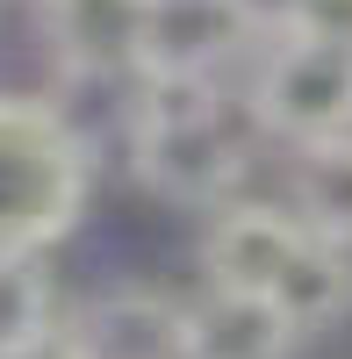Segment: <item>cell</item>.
<instances>
[{"mask_svg":"<svg viewBox=\"0 0 352 359\" xmlns=\"http://www.w3.org/2000/svg\"><path fill=\"white\" fill-rule=\"evenodd\" d=\"M94 194V137L36 94H0V252L43 259Z\"/></svg>","mask_w":352,"mask_h":359,"instance_id":"6da1fadb","label":"cell"},{"mask_svg":"<svg viewBox=\"0 0 352 359\" xmlns=\"http://www.w3.org/2000/svg\"><path fill=\"white\" fill-rule=\"evenodd\" d=\"M130 165L158 201L209 208V216L238 201L245 137L230 130L223 79H137Z\"/></svg>","mask_w":352,"mask_h":359,"instance_id":"7a4b0ae2","label":"cell"},{"mask_svg":"<svg viewBox=\"0 0 352 359\" xmlns=\"http://www.w3.org/2000/svg\"><path fill=\"white\" fill-rule=\"evenodd\" d=\"M252 123L280 144H331L352 137V50L309 43V36H273L252 72Z\"/></svg>","mask_w":352,"mask_h":359,"instance_id":"3957f363","label":"cell"},{"mask_svg":"<svg viewBox=\"0 0 352 359\" xmlns=\"http://www.w3.org/2000/svg\"><path fill=\"white\" fill-rule=\"evenodd\" d=\"M266 22L252 0H151L144 36V79H216L230 57L266 50Z\"/></svg>","mask_w":352,"mask_h":359,"instance_id":"277c9868","label":"cell"},{"mask_svg":"<svg viewBox=\"0 0 352 359\" xmlns=\"http://www.w3.org/2000/svg\"><path fill=\"white\" fill-rule=\"evenodd\" d=\"M309 223L287 201H230L209 216L201 230V266H209V287H245V294H273L287 280V266L302 259Z\"/></svg>","mask_w":352,"mask_h":359,"instance_id":"5b68a950","label":"cell"},{"mask_svg":"<svg viewBox=\"0 0 352 359\" xmlns=\"http://www.w3.org/2000/svg\"><path fill=\"white\" fill-rule=\"evenodd\" d=\"M43 36L65 79H144L151 0H50Z\"/></svg>","mask_w":352,"mask_h":359,"instance_id":"8992f818","label":"cell"},{"mask_svg":"<svg viewBox=\"0 0 352 359\" xmlns=\"http://www.w3.org/2000/svg\"><path fill=\"white\" fill-rule=\"evenodd\" d=\"M72 338L86 359H187V302L158 287H101L79 302Z\"/></svg>","mask_w":352,"mask_h":359,"instance_id":"52a82bcc","label":"cell"},{"mask_svg":"<svg viewBox=\"0 0 352 359\" xmlns=\"http://www.w3.org/2000/svg\"><path fill=\"white\" fill-rule=\"evenodd\" d=\"M295 323L273 294L245 287H201L187 302V359H287L295 352Z\"/></svg>","mask_w":352,"mask_h":359,"instance_id":"ba28073f","label":"cell"},{"mask_svg":"<svg viewBox=\"0 0 352 359\" xmlns=\"http://www.w3.org/2000/svg\"><path fill=\"white\" fill-rule=\"evenodd\" d=\"M287 208L324 237V245L352 252V137L331 144H302L287 165Z\"/></svg>","mask_w":352,"mask_h":359,"instance_id":"9c48e42d","label":"cell"},{"mask_svg":"<svg viewBox=\"0 0 352 359\" xmlns=\"http://www.w3.org/2000/svg\"><path fill=\"white\" fill-rule=\"evenodd\" d=\"M273 302L287 309L295 331H324L352 309V252L345 245H324V237H309L302 259L287 266V280L273 287Z\"/></svg>","mask_w":352,"mask_h":359,"instance_id":"30bf717a","label":"cell"},{"mask_svg":"<svg viewBox=\"0 0 352 359\" xmlns=\"http://www.w3.org/2000/svg\"><path fill=\"white\" fill-rule=\"evenodd\" d=\"M50 331H57V294H50L43 259H15V252H0V359L43 345Z\"/></svg>","mask_w":352,"mask_h":359,"instance_id":"8fae6325","label":"cell"},{"mask_svg":"<svg viewBox=\"0 0 352 359\" xmlns=\"http://www.w3.org/2000/svg\"><path fill=\"white\" fill-rule=\"evenodd\" d=\"M280 36H309V43H338V50H352V0H287Z\"/></svg>","mask_w":352,"mask_h":359,"instance_id":"7c38bea8","label":"cell"},{"mask_svg":"<svg viewBox=\"0 0 352 359\" xmlns=\"http://www.w3.org/2000/svg\"><path fill=\"white\" fill-rule=\"evenodd\" d=\"M15 359H86V345L72 338V323H57L43 345H29V352H15Z\"/></svg>","mask_w":352,"mask_h":359,"instance_id":"4fadbf2b","label":"cell"},{"mask_svg":"<svg viewBox=\"0 0 352 359\" xmlns=\"http://www.w3.org/2000/svg\"><path fill=\"white\" fill-rule=\"evenodd\" d=\"M29 8H36V15H43V8H50V0H29Z\"/></svg>","mask_w":352,"mask_h":359,"instance_id":"5bb4252c","label":"cell"}]
</instances>
